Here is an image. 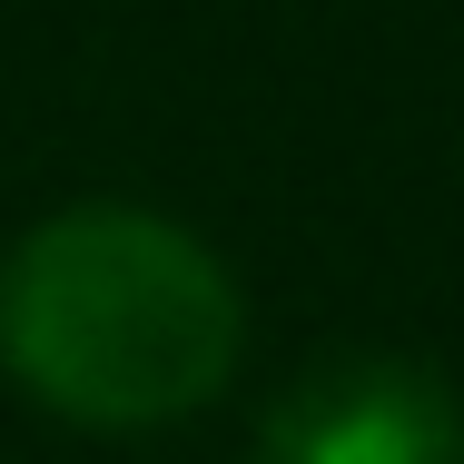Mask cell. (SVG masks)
I'll list each match as a JSON object with an SVG mask.
<instances>
[{
  "instance_id": "1",
  "label": "cell",
  "mask_w": 464,
  "mask_h": 464,
  "mask_svg": "<svg viewBox=\"0 0 464 464\" xmlns=\"http://www.w3.org/2000/svg\"><path fill=\"white\" fill-rule=\"evenodd\" d=\"M237 336L247 316L227 267L149 208H70L0 267L10 375L90 435H159L198 415L237 366Z\"/></svg>"
},
{
  "instance_id": "2",
  "label": "cell",
  "mask_w": 464,
  "mask_h": 464,
  "mask_svg": "<svg viewBox=\"0 0 464 464\" xmlns=\"http://www.w3.org/2000/svg\"><path fill=\"white\" fill-rule=\"evenodd\" d=\"M257 464H464V395L405 356H326L257 425Z\"/></svg>"
}]
</instances>
